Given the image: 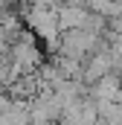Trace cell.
I'll list each match as a JSON object with an SVG mask.
<instances>
[{
	"mask_svg": "<svg viewBox=\"0 0 122 125\" xmlns=\"http://www.w3.org/2000/svg\"><path fill=\"white\" fill-rule=\"evenodd\" d=\"M87 6L81 0H64L55 6V21H58V32H67V29H79L87 18Z\"/></svg>",
	"mask_w": 122,
	"mask_h": 125,
	"instance_id": "obj_1",
	"label": "cell"
}]
</instances>
